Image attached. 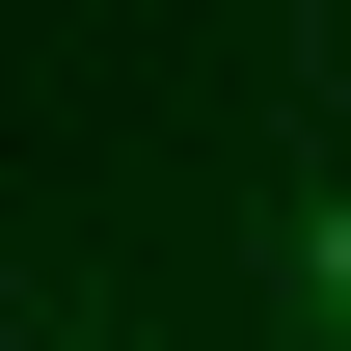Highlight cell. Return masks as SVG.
<instances>
[{
	"label": "cell",
	"instance_id": "1",
	"mask_svg": "<svg viewBox=\"0 0 351 351\" xmlns=\"http://www.w3.org/2000/svg\"><path fill=\"white\" fill-rule=\"evenodd\" d=\"M298 324H324V351H351V217H298Z\"/></svg>",
	"mask_w": 351,
	"mask_h": 351
}]
</instances>
